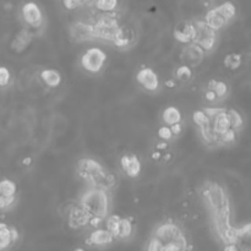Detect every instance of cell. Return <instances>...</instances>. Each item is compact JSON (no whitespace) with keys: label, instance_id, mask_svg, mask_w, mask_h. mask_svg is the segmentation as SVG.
Here are the masks:
<instances>
[{"label":"cell","instance_id":"obj_1","mask_svg":"<svg viewBox=\"0 0 251 251\" xmlns=\"http://www.w3.org/2000/svg\"><path fill=\"white\" fill-rule=\"evenodd\" d=\"M76 172L77 175L91 187H100L110 190L117 184L114 175L108 172L100 162L91 157H85L77 161Z\"/></svg>","mask_w":251,"mask_h":251},{"label":"cell","instance_id":"obj_2","mask_svg":"<svg viewBox=\"0 0 251 251\" xmlns=\"http://www.w3.org/2000/svg\"><path fill=\"white\" fill-rule=\"evenodd\" d=\"M79 205L91 217H100L105 219L109 216L110 207H112L109 190L87 185V189L80 195Z\"/></svg>","mask_w":251,"mask_h":251},{"label":"cell","instance_id":"obj_3","mask_svg":"<svg viewBox=\"0 0 251 251\" xmlns=\"http://www.w3.org/2000/svg\"><path fill=\"white\" fill-rule=\"evenodd\" d=\"M152 235L162 241L163 251H180L191 249V246H188V239L184 231L172 221L162 222L156 226Z\"/></svg>","mask_w":251,"mask_h":251},{"label":"cell","instance_id":"obj_4","mask_svg":"<svg viewBox=\"0 0 251 251\" xmlns=\"http://www.w3.org/2000/svg\"><path fill=\"white\" fill-rule=\"evenodd\" d=\"M93 26H95L96 40L113 43L122 25L114 13H103V15L98 16Z\"/></svg>","mask_w":251,"mask_h":251},{"label":"cell","instance_id":"obj_5","mask_svg":"<svg viewBox=\"0 0 251 251\" xmlns=\"http://www.w3.org/2000/svg\"><path fill=\"white\" fill-rule=\"evenodd\" d=\"M205 110L207 115L209 118V124H211V129L213 131V134L216 135L217 140H219L221 137L226 134L227 131L231 129L230 120L228 117V108H222V107H205L202 108ZM234 130V129H233Z\"/></svg>","mask_w":251,"mask_h":251},{"label":"cell","instance_id":"obj_6","mask_svg":"<svg viewBox=\"0 0 251 251\" xmlns=\"http://www.w3.org/2000/svg\"><path fill=\"white\" fill-rule=\"evenodd\" d=\"M107 62V54L101 48L92 47L86 50L80 59L82 69L88 74H100Z\"/></svg>","mask_w":251,"mask_h":251},{"label":"cell","instance_id":"obj_7","mask_svg":"<svg viewBox=\"0 0 251 251\" xmlns=\"http://www.w3.org/2000/svg\"><path fill=\"white\" fill-rule=\"evenodd\" d=\"M194 23L196 26V38L194 42L197 43L206 54L211 53L217 44V40H218L217 33L218 32L209 28L205 20H196L194 21Z\"/></svg>","mask_w":251,"mask_h":251},{"label":"cell","instance_id":"obj_8","mask_svg":"<svg viewBox=\"0 0 251 251\" xmlns=\"http://www.w3.org/2000/svg\"><path fill=\"white\" fill-rule=\"evenodd\" d=\"M21 19L30 30H38L44 23V16L40 5L35 1H27L21 8Z\"/></svg>","mask_w":251,"mask_h":251},{"label":"cell","instance_id":"obj_9","mask_svg":"<svg viewBox=\"0 0 251 251\" xmlns=\"http://www.w3.org/2000/svg\"><path fill=\"white\" fill-rule=\"evenodd\" d=\"M205 55H206L205 50L197 43L191 42L184 44L182 53H180V60H182V64H187L194 69L202 64V62L205 60Z\"/></svg>","mask_w":251,"mask_h":251},{"label":"cell","instance_id":"obj_10","mask_svg":"<svg viewBox=\"0 0 251 251\" xmlns=\"http://www.w3.org/2000/svg\"><path fill=\"white\" fill-rule=\"evenodd\" d=\"M135 79L137 84L149 93H156L161 86L157 72L148 66H142L141 69H139V71L135 75Z\"/></svg>","mask_w":251,"mask_h":251},{"label":"cell","instance_id":"obj_11","mask_svg":"<svg viewBox=\"0 0 251 251\" xmlns=\"http://www.w3.org/2000/svg\"><path fill=\"white\" fill-rule=\"evenodd\" d=\"M70 38L76 43L90 42L96 40L95 26L93 23L84 22V21H76L71 23L69 27Z\"/></svg>","mask_w":251,"mask_h":251},{"label":"cell","instance_id":"obj_12","mask_svg":"<svg viewBox=\"0 0 251 251\" xmlns=\"http://www.w3.org/2000/svg\"><path fill=\"white\" fill-rule=\"evenodd\" d=\"M91 216L82 209L79 204L76 206H72L67 212V224L74 230L85 228L88 226Z\"/></svg>","mask_w":251,"mask_h":251},{"label":"cell","instance_id":"obj_13","mask_svg":"<svg viewBox=\"0 0 251 251\" xmlns=\"http://www.w3.org/2000/svg\"><path fill=\"white\" fill-rule=\"evenodd\" d=\"M173 36L175 40L182 44H188V43L194 42L196 38V26L194 22L190 21H183L175 26L173 31Z\"/></svg>","mask_w":251,"mask_h":251},{"label":"cell","instance_id":"obj_14","mask_svg":"<svg viewBox=\"0 0 251 251\" xmlns=\"http://www.w3.org/2000/svg\"><path fill=\"white\" fill-rule=\"evenodd\" d=\"M120 167H122L123 172L129 178H132V179H135L141 174V162L135 153L123 154L122 158H120Z\"/></svg>","mask_w":251,"mask_h":251},{"label":"cell","instance_id":"obj_15","mask_svg":"<svg viewBox=\"0 0 251 251\" xmlns=\"http://www.w3.org/2000/svg\"><path fill=\"white\" fill-rule=\"evenodd\" d=\"M231 244L235 245L236 250L251 251V223L235 228Z\"/></svg>","mask_w":251,"mask_h":251},{"label":"cell","instance_id":"obj_16","mask_svg":"<svg viewBox=\"0 0 251 251\" xmlns=\"http://www.w3.org/2000/svg\"><path fill=\"white\" fill-rule=\"evenodd\" d=\"M205 22L207 23L209 28L219 32L221 30H223L226 26H228L230 23V21L226 18V15L223 14V11L221 10V8L216 6V8L211 9L209 13L205 16Z\"/></svg>","mask_w":251,"mask_h":251},{"label":"cell","instance_id":"obj_17","mask_svg":"<svg viewBox=\"0 0 251 251\" xmlns=\"http://www.w3.org/2000/svg\"><path fill=\"white\" fill-rule=\"evenodd\" d=\"M19 240V231L15 227L0 222V250L11 248Z\"/></svg>","mask_w":251,"mask_h":251},{"label":"cell","instance_id":"obj_18","mask_svg":"<svg viewBox=\"0 0 251 251\" xmlns=\"http://www.w3.org/2000/svg\"><path fill=\"white\" fill-rule=\"evenodd\" d=\"M114 236L109 233L107 228H93V231H91L87 238V244L92 246H108L114 241Z\"/></svg>","mask_w":251,"mask_h":251},{"label":"cell","instance_id":"obj_19","mask_svg":"<svg viewBox=\"0 0 251 251\" xmlns=\"http://www.w3.org/2000/svg\"><path fill=\"white\" fill-rule=\"evenodd\" d=\"M33 38H35V33L30 28H22L16 33L14 40L11 41V49L16 53H22L32 43Z\"/></svg>","mask_w":251,"mask_h":251},{"label":"cell","instance_id":"obj_20","mask_svg":"<svg viewBox=\"0 0 251 251\" xmlns=\"http://www.w3.org/2000/svg\"><path fill=\"white\" fill-rule=\"evenodd\" d=\"M41 81L49 88H57L62 85L63 76L57 69H44L40 74Z\"/></svg>","mask_w":251,"mask_h":251},{"label":"cell","instance_id":"obj_21","mask_svg":"<svg viewBox=\"0 0 251 251\" xmlns=\"http://www.w3.org/2000/svg\"><path fill=\"white\" fill-rule=\"evenodd\" d=\"M206 88H209V90H212L216 93L219 102L226 100L229 96V93H230V87H229L228 84H227L226 81H223V80H211V81L207 84Z\"/></svg>","mask_w":251,"mask_h":251},{"label":"cell","instance_id":"obj_22","mask_svg":"<svg viewBox=\"0 0 251 251\" xmlns=\"http://www.w3.org/2000/svg\"><path fill=\"white\" fill-rule=\"evenodd\" d=\"M182 112L174 105H169L162 112V122L166 125H173L177 123H182Z\"/></svg>","mask_w":251,"mask_h":251},{"label":"cell","instance_id":"obj_23","mask_svg":"<svg viewBox=\"0 0 251 251\" xmlns=\"http://www.w3.org/2000/svg\"><path fill=\"white\" fill-rule=\"evenodd\" d=\"M244 57L240 53H228L223 59V65L226 69L230 70V71H236L243 66Z\"/></svg>","mask_w":251,"mask_h":251},{"label":"cell","instance_id":"obj_24","mask_svg":"<svg viewBox=\"0 0 251 251\" xmlns=\"http://www.w3.org/2000/svg\"><path fill=\"white\" fill-rule=\"evenodd\" d=\"M192 75H194V71H192V67H190L189 65L182 64L178 67H175L174 70V79L177 80L178 82H182V84H187L190 80L192 79Z\"/></svg>","mask_w":251,"mask_h":251},{"label":"cell","instance_id":"obj_25","mask_svg":"<svg viewBox=\"0 0 251 251\" xmlns=\"http://www.w3.org/2000/svg\"><path fill=\"white\" fill-rule=\"evenodd\" d=\"M134 233V223L131 219L129 218H123L120 219V226H119V233H118V238L119 240H127L130 236Z\"/></svg>","mask_w":251,"mask_h":251},{"label":"cell","instance_id":"obj_26","mask_svg":"<svg viewBox=\"0 0 251 251\" xmlns=\"http://www.w3.org/2000/svg\"><path fill=\"white\" fill-rule=\"evenodd\" d=\"M120 219H122V217L118 216V214H109V216L105 219V228H107L108 230H109V233L114 236V239L118 238Z\"/></svg>","mask_w":251,"mask_h":251},{"label":"cell","instance_id":"obj_27","mask_svg":"<svg viewBox=\"0 0 251 251\" xmlns=\"http://www.w3.org/2000/svg\"><path fill=\"white\" fill-rule=\"evenodd\" d=\"M228 117L229 120H230L231 129H234L235 131L240 132L241 129L244 127V118L240 113L236 109H233V108H228Z\"/></svg>","mask_w":251,"mask_h":251},{"label":"cell","instance_id":"obj_28","mask_svg":"<svg viewBox=\"0 0 251 251\" xmlns=\"http://www.w3.org/2000/svg\"><path fill=\"white\" fill-rule=\"evenodd\" d=\"M18 192V185L15 182L10 179H1L0 180V195L5 196H13Z\"/></svg>","mask_w":251,"mask_h":251},{"label":"cell","instance_id":"obj_29","mask_svg":"<svg viewBox=\"0 0 251 251\" xmlns=\"http://www.w3.org/2000/svg\"><path fill=\"white\" fill-rule=\"evenodd\" d=\"M95 6L101 13H114L118 8V0H95Z\"/></svg>","mask_w":251,"mask_h":251},{"label":"cell","instance_id":"obj_30","mask_svg":"<svg viewBox=\"0 0 251 251\" xmlns=\"http://www.w3.org/2000/svg\"><path fill=\"white\" fill-rule=\"evenodd\" d=\"M219 8H221V10L223 11V14L226 15V18L228 19L230 22L234 20V19H235L236 6L234 5L231 1H224L223 4H221V5H219Z\"/></svg>","mask_w":251,"mask_h":251},{"label":"cell","instance_id":"obj_31","mask_svg":"<svg viewBox=\"0 0 251 251\" xmlns=\"http://www.w3.org/2000/svg\"><path fill=\"white\" fill-rule=\"evenodd\" d=\"M157 134H158L159 139L167 142H170L173 139H174V135H173L169 125H166V124L162 125V126L158 129V131H157Z\"/></svg>","mask_w":251,"mask_h":251},{"label":"cell","instance_id":"obj_32","mask_svg":"<svg viewBox=\"0 0 251 251\" xmlns=\"http://www.w3.org/2000/svg\"><path fill=\"white\" fill-rule=\"evenodd\" d=\"M15 202H16V195H13V196L0 195V209H1V211L10 209L11 207L15 205Z\"/></svg>","mask_w":251,"mask_h":251},{"label":"cell","instance_id":"obj_33","mask_svg":"<svg viewBox=\"0 0 251 251\" xmlns=\"http://www.w3.org/2000/svg\"><path fill=\"white\" fill-rule=\"evenodd\" d=\"M11 81V72L6 66H0V88L6 87Z\"/></svg>","mask_w":251,"mask_h":251},{"label":"cell","instance_id":"obj_34","mask_svg":"<svg viewBox=\"0 0 251 251\" xmlns=\"http://www.w3.org/2000/svg\"><path fill=\"white\" fill-rule=\"evenodd\" d=\"M146 249L149 251H163V244H162V241L159 240V239H157L156 236L151 235Z\"/></svg>","mask_w":251,"mask_h":251},{"label":"cell","instance_id":"obj_35","mask_svg":"<svg viewBox=\"0 0 251 251\" xmlns=\"http://www.w3.org/2000/svg\"><path fill=\"white\" fill-rule=\"evenodd\" d=\"M204 101L207 103V105H211L219 103V100L218 97H217V95L213 92V91L209 90V88H206V90H205Z\"/></svg>","mask_w":251,"mask_h":251},{"label":"cell","instance_id":"obj_36","mask_svg":"<svg viewBox=\"0 0 251 251\" xmlns=\"http://www.w3.org/2000/svg\"><path fill=\"white\" fill-rule=\"evenodd\" d=\"M63 4H64V8L66 10H75V9L81 6L77 0H63Z\"/></svg>","mask_w":251,"mask_h":251},{"label":"cell","instance_id":"obj_37","mask_svg":"<svg viewBox=\"0 0 251 251\" xmlns=\"http://www.w3.org/2000/svg\"><path fill=\"white\" fill-rule=\"evenodd\" d=\"M170 130H172V132H173V135H174V137L175 136H179V135L183 132L182 123H177V124L170 125Z\"/></svg>","mask_w":251,"mask_h":251},{"label":"cell","instance_id":"obj_38","mask_svg":"<svg viewBox=\"0 0 251 251\" xmlns=\"http://www.w3.org/2000/svg\"><path fill=\"white\" fill-rule=\"evenodd\" d=\"M162 157H163V152L159 151V149H154L151 153V158L153 159L154 162H162Z\"/></svg>","mask_w":251,"mask_h":251},{"label":"cell","instance_id":"obj_39","mask_svg":"<svg viewBox=\"0 0 251 251\" xmlns=\"http://www.w3.org/2000/svg\"><path fill=\"white\" fill-rule=\"evenodd\" d=\"M168 147H169V142L163 141V140H161V142H158V144L156 145V148L162 152H166L167 149H168Z\"/></svg>","mask_w":251,"mask_h":251},{"label":"cell","instance_id":"obj_40","mask_svg":"<svg viewBox=\"0 0 251 251\" xmlns=\"http://www.w3.org/2000/svg\"><path fill=\"white\" fill-rule=\"evenodd\" d=\"M177 85H178V81L174 79V77H173V79L167 80V81L164 82V86H166L167 88H170V90H172V88L177 87Z\"/></svg>","mask_w":251,"mask_h":251},{"label":"cell","instance_id":"obj_41","mask_svg":"<svg viewBox=\"0 0 251 251\" xmlns=\"http://www.w3.org/2000/svg\"><path fill=\"white\" fill-rule=\"evenodd\" d=\"M173 159V154L170 152H163V157H162V162L164 163H169Z\"/></svg>","mask_w":251,"mask_h":251},{"label":"cell","instance_id":"obj_42","mask_svg":"<svg viewBox=\"0 0 251 251\" xmlns=\"http://www.w3.org/2000/svg\"><path fill=\"white\" fill-rule=\"evenodd\" d=\"M22 164L25 167H30L31 164H32V158H31V157H26V158L22 161Z\"/></svg>","mask_w":251,"mask_h":251},{"label":"cell","instance_id":"obj_43","mask_svg":"<svg viewBox=\"0 0 251 251\" xmlns=\"http://www.w3.org/2000/svg\"><path fill=\"white\" fill-rule=\"evenodd\" d=\"M77 1L80 3V5L84 6V5H90V4L93 3L95 0H77Z\"/></svg>","mask_w":251,"mask_h":251}]
</instances>
